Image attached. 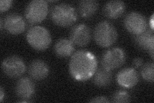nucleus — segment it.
Segmentation results:
<instances>
[{"instance_id":"nucleus-1","label":"nucleus","mask_w":154,"mask_h":103,"mask_svg":"<svg viewBox=\"0 0 154 103\" xmlns=\"http://www.w3.org/2000/svg\"><path fill=\"white\" fill-rule=\"evenodd\" d=\"M98 61L91 52L80 50L71 57L69 70L71 77L78 81H85L91 79L97 69Z\"/></svg>"},{"instance_id":"nucleus-2","label":"nucleus","mask_w":154,"mask_h":103,"mask_svg":"<svg viewBox=\"0 0 154 103\" xmlns=\"http://www.w3.org/2000/svg\"><path fill=\"white\" fill-rule=\"evenodd\" d=\"M77 18L75 8L66 3L55 5L50 12V18L53 23L61 27H69L73 25Z\"/></svg>"},{"instance_id":"nucleus-3","label":"nucleus","mask_w":154,"mask_h":103,"mask_svg":"<svg viewBox=\"0 0 154 103\" xmlns=\"http://www.w3.org/2000/svg\"><path fill=\"white\" fill-rule=\"evenodd\" d=\"M93 36L98 45L103 48H107L112 46L116 41L118 32L111 23L103 21L96 24Z\"/></svg>"},{"instance_id":"nucleus-4","label":"nucleus","mask_w":154,"mask_h":103,"mask_svg":"<svg viewBox=\"0 0 154 103\" xmlns=\"http://www.w3.org/2000/svg\"><path fill=\"white\" fill-rule=\"evenodd\" d=\"M26 40L33 48L37 50H45L51 43V36L48 29L41 26H34L26 33Z\"/></svg>"},{"instance_id":"nucleus-5","label":"nucleus","mask_w":154,"mask_h":103,"mask_svg":"<svg viewBox=\"0 0 154 103\" xmlns=\"http://www.w3.org/2000/svg\"><path fill=\"white\" fill-rule=\"evenodd\" d=\"M127 60L125 50L120 48H113L106 50L101 57V65L109 70H116L122 66Z\"/></svg>"},{"instance_id":"nucleus-6","label":"nucleus","mask_w":154,"mask_h":103,"mask_svg":"<svg viewBox=\"0 0 154 103\" xmlns=\"http://www.w3.org/2000/svg\"><path fill=\"white\" fill-rule=\"evenodd\" d=\"M48 13V5L44 0H33L25 8V15L27 20L32 24L41 23Z\"/></svg>"},{"instance_id":"nucleus-7","label":"nucleus","mask_w":154,"mask_h":103,"mask_svg":"<svg viewBox=\"0 0 154 103\" xmlns=\"http://www.w3.org/2000/svg\"><path fill=\"white\" fill-rule=\"evenodd\" d=\"M2 68L5 74L13 79L23 76L26 69L25 62L17 56H11L5 59Z\"/></svg>"},{"instance_id":"nucleus-8","label":"nucleus","mask_w":154,"mask_h":103,"mask_svg":"<svg viewBox=\"0 0 154 103\" xmlns=\"http://www.w3.org/2000/svg\"><path fill=\"white\" fill-rule=\"evenodd\" d=\"M124 25L130 33L136 36L147 30L148 23L143 14L137 12H131L125 16Z\"/></svg>"},{"instance_id":"nucleus-9","label":"nucleus","mask_w":154,"mask_h":103,"mask_svg":"<svg viewBox=\"0 0 154 103\" xmlns=\"http://www.w3.org/2000/svg\"><path fill=\"white\" fill-rule=\"evenodd\" d=\"M69 37L74 45L85 47L88 45L91 40L90 28L84 23L77 24L71 28Z\"/></svg>"},{"instance_id":"nucleus-10","label":"nucleus","mask_w":154,"mask_h":103,"mask_svg":"<svg viewBox=\"0 0 154 103\" xmlns=\"http://www.w3.org/2000/svg\"><path fill=\"white\" fill-rule=\"evenodd\" d=\"M3 21L4 28L12 35H18L23 33L26 27L25 19L17 13L8 14L4 18Z\"/></svg>"},{"instance_id":"nucleus-11","label":"nucleus","mask_w":154,"mask_h":103,"mask_svg":"<svg viewBox=\"0 0 154 103\" xmlns=\"http://www.w3.org/2000/svg\"><path fill=\"white\" fill-rule=\"evenodd\" d=\"M116 81L123 88H133L139 81L138 73L134 68H125L118 73Z\"/></svg>"},{"instance_id":"nucleus-12","label":"nucleus","mask_w":154,"mask_h":103,"mask_svg":"<svg viewBox=\"0 0 154 103\" xmlns=\"http://www.w3.org/2000/svg\"><path fill=\"white\" fill-rule=\"evenodd\" d=\"M136 45L141 50L148 51L152 58L153 59L154 52V34L153 31H146L134 37Z\"/></svg>"},{"instance_id":"nucleus-13","label":"nucleus","mask_w":154,"mask_h":103,"mask_svg":"<svg viewBox=\"0 0 154 103\" xmlns=\"http://www.w3.org/2000/svg\"><path fill=\"white\" fill-rule=\"evenodd\" d=\"M50 69L47 64L42 60H35L28 66V73L32 79L40 81L45 79L49 74Z\"/></svg>"},{"instance_id":"nucleus-14","label":"nucleus","mask_w":154,"mask_h":103,"mask_svg":"<svg viewBox=\"0 0 154 103\" xmlns=\"http://www.w3.org/2000/svg\"><path fill=\"white\" fill-rule=\"evenodd\" d=\"M126 10L125 3L119 0H113L106 3L103 8L105 17L114 19L122 17Z\"/></svg>"},{"instance_id":"nucleus-15","label":"nucleus","mask_w":154,"mask_h":103,"mask_svg":"<svg viewBox=\"0 0 154 103\" xmlns=\"http://www.w3.org/2000/svg\"><path fill=\"white\" fill-rule=\"evenodd\" d=\"M35 92L34 83L28 77H22L16 83V93L17 95L21 99H30L34 95Z\"/></svg>"},{"instance_id":"nucleus-16","label":"nucleus","mask_w":154,"mask_h":103,"mask_svg":"<svg viewBox=\"0 0 154 103\" xmlns=\"http://www.w3.org/2000/svg\"><path fill=\"white\" fill-rule=\"evenodd\" d=\"M74 44L70 40L61 38L58 40L54 46L55 54L59 57L65 58L71 56L75 50Z\"/></svg>"},{"instance_id":"nucleus-17","label":"nucleus","mask_w":154,"mask_h":103,"mask_svg":"<svg viewBox=\"0 0 154 103\" xmlns=\"http://www.w3.org/2000/svg\"><path fill=\"white\" fill-rule=\"evenodd\" d=\"M112 79L111 70L106 69L103 66L97 68L93 76L94 84L98 87L108 86L111 83Z\"/></svg>"},{"instance_id":"nucleus-18","label":"nucleus","mask_w":154,"mask_h":103,"mask_svg":"<svg viewBox=\"0 0 154 103\" xmlns=\"http://www.w3.org/2000/svg\"><path fill=\"white\" fill-rule=\"evenodd\" d=\"M99 7V3L95 0H83L79 4V12L84 18L94 16Z\"/></svg>"},{"instance_id":"nucleus-19","label":"nucleus","mask_w":154,"mask_h":103,"mask_svg":"<svg viewBox=\"0 0 154 103\" xmlns=\"http://www.w3.org/2000/svg\"><path fill=\"white\" fill-rule=\"evenodd\" d=\"M141 75L144 80L153 83L154 81V65L153 63H147L141 70Z\"/></svg>"},{"instance_id":"nucleus-20","label":"nucleus","mask_w":154,"mask_h":103,"mask_svg":"<svg viewBox=\"0 0 154 103\" xmlns=\"http://www.w3.org/2000/svg\"><path fill=\"white\" fill-rule=\"evenodd\" d=\"M131 101V95L127 91L123 90H119L115 92L111 97V102H128Z\"/></svg>"},{"instance_id":"nucleus-21","label":"nucleus","mask_w":154,"mask_h":103,"mask_svg":"<svg viewBox=\"0 0 154 103\" xmlns=\"http://www.w3.org/2000/svg\"><path fill=\"white\" fill-rule=\"evenodd\" d=\"M13 2L11 0H2L0 2V11L4 12L11 8L12 6Z\"/></svg>"},{"instance_id":"nucleus-22","label":"nucleus","mask_w":154,"mask_h":103,"mask_svg":"<svg viewBox=\"0 0 154 103\" xmlns=\"http://www.w3.org/2000/svg\"><path fill=\"white\" fill-rule=\"evenodd\" d=\"M90 102H109V99L105 96H98L92 98L90 101Z\"/></svg>"},{"instance_id":"nucleus-23","label":"nucleus","mask_w":154,"mask_h":103,"mask_svg":"<svg viewBox=\"0 0 154 103\" xmlns=\"http://www.w3.org/2000/svg\"><path fill=\"white\" fill-rule=\"evenodd\" d=\"M143 61L140 57L135 58L132 61L133 66H134V68H138L139 67H141V66H143Z\"/></svg>"},{"instance_id":"nucleus-24","label":"nucleus","mask_w":154,"mask_h":103,"mask_svg":"<svg viewBox=\"0 0 154 103\" xmlns=\"http://www.w3.org/2000/svg\"><path fill=\"white\" fill-rule=\"evenodd\" d=\"M4 95H5V92L3 90V87H1V88H0V101L1 102L3 101Z\"/></svg>"},{"instance_id":"nucleus-25","label":"nucleus","mask_w":154,"mask_h":103,"mask_svg":"<svg viewBox=\"0 0 154 103\" xmlns=\"http://www.w3.org/2000/svg\"><path fill=\"white\" fill-rule=\"evenodd\" d=\"M149 24H150V25L151 30L153 31V15H152L150 21H149Z\"/></svg>"},{"instance_id":"nucleus-26","label":"nucleus","mask_w":154,"mask_h":103,"mask_svg":"<svg viewBox=\"0 0 154 103\" xmlns=\"http://www.w3.org/2000/svg\"><path fill=\"white\" fill-rule=\"evenodd\" d=\"M0 23H1V24H0V28H1V30H2L4 27V21L2 18H1V20H0Z\"/></svg>"}]
</instances>
